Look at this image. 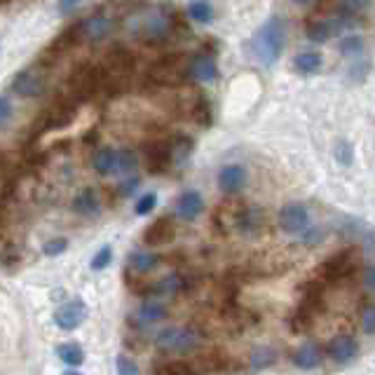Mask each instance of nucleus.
<instances>
[{
  "label": "nucleus",
  "instance_id": "3",
  "mask_svg": "<svg viewBox=\"0 0 375 375\" xmlns=\"http://www.w3.org/2000/svg\"><path fill=\"white\" fill-rule=\"evenodd\" d=\"M155 345L162 349V352H171V354L193 352V349L197 347V336L190 329L171 326V329H164L157 333Z\"/></svg>",
  "mask_w": 375,
  "mask_h": 375
},
{
  "label": "nucleus",
  "instance_id": "34",
  "mask_svg": "<svg viewBox=\"0 0 375 375\" xmlns=\"http://www.w3.org/2000/svg\"><path fill=\"white\" fill-rule=\"evenodd\" d=\"M336 159L340 164H345L349 167L352 164V159H354V150H352V143L345 141V139H340L336 141Z\"/></svg>",
  "mask_w": 375,
  "mask_h": 375
},
{
  "label": "nucleus",
  "instance_id": "27",
  "mask_svg": "<svg viewBox=\"0 0 375 375\" xmlns=\"http://www.w3.org/2000/svg\"><path fill=\"white\" fill-rule=\"evenodd\" d=\"M331 33H333V23L329 19L312 21L307 26V38L312 40V43H326V40L331 38Z\"/></svg>",
  "mask_w": 375,
  "mask_h": 375
},
{
  "label": "nucleus",
  "instance_id": "40",
  "mask_svg": "<svg viewBox=\"0 0 375 375\" xmlns=\"http://www.w3.org/2000/svg\"><path fill=\"white\" fill-rule=\"evenodd\" d=\"M371 5V0H340V7L345 10V14H359V12H364L366 7Z\"/></svg>",
  "mask_w": 375,
  "mask_h": 375
},
{
  "label": "nucleus",
  "instance_id": "44",
  "mask_svg": "<svg viewBox=\"0 0 375 375\" xmlns=\"http://www.w3.org/2000/svg\"><path fill=\"white\" fill-rule=\"evenodd\" d=\"M80 5H83V0H59V12L61 14H73Z\"/></svg>",
  "mask_w": 375,
  "mask_h": 375
},
{
  "label": "nucleus",
  "instance_id": "32",
  "mask_svg": "<svg viewBox=\"0 0 375 375\" xmlns=\"http://www.w3.org/2000/svg\"><path fill=\"white\" fill-rule=\"evenodd\" d=\"M190 150H193V141H190L188 137H179L171 141V155H174V164L179 162H186Z\"/></svg>",
  "mask_w": 375,
  "mask_h": 375
},
{
  "label": "nucleus",
  "instance_id": "36",
  "mask_svg": "<svg viewBox=\"0 0 375 375\" xmlns=\"http://www.w3.org/2000/svg\"><path fill=\"white\" fill-rule=\"evenodd\" d=\"M113 260V249L106 244V246H101V249L97 251V256L92 258V270H103V268H108V263Z\"/></svg>",
  "mask_w": 375,
  "mask_h": 375
},
{
  "label": "nucleus",
  "instance_id": "26",
  "mask_svg": "<svg viewBox=\"0 0 375 375\" xmlns=\"http://www.w3.org/2000/svg\"><path fill=\"white\" fill-rule=\"evenodd\" d=\"M188 17L197 23H209L213 21V7L209 0H195V3H190L188 7Z\"/></svg>",
  "mask_w": 375,
  "mask_h": 375
},
{
  "label": "nucleus",
  "instance_id": "45",
  "mask_svg": "<svg viewBox=\"0 0 375 375\" xmlns=\"http://www.w3.org/2000/svg\"><path fill=\"white\" fill-rule=\"evenodd\" d=\"M364 284L369 286L371 291H375V265H369L364 270Z\"/></svg>",
  "mask_w": 375,
  "mask_h": 375
},
{
  "label": "nucleus",
  "instance_id": "7",
  "mask_svg": "<svg viewBox=\"0 0 375 375\" xmlns=\"http://www.w3.org/2000/svg\"><path fill=\"white\" fill-rule=\"evenodd\" d=\"M188 73V66L183 63L181 54H169V57L159 59L153 68H150V80L157 85H174Z\"/></svg>",
  "mask_w": 375,
  "mask_h": 375
},
{
  "label": "nucleus",
  "instance_id": "19",
  "mask_svg": "<svg viewBox=\"0 0 375 375\" xmlns=\"http://www.w3.org/2000/svg\"><path fill=\"white\" fill-rule=\"evenodd\" d=\"M322 347L315 345V342H302V345H298L296 349H293V364L298 366V369L302 371H312L317 369L319 364H322Z\"/></svg>",
  "mask_w": 375,
  "mask_h": 375
},
{
  "label": "nucleus",
  "instance_id": "8",
  "mask_svg": "<svg viewBox=\"0 0 375 375\" xmlns=\"http://www.w3.org/2000/svg\"><path fill=\"white\" fill-rule=\"evenodd\" d=\"M279 228L286 235H302L310 230V211L305 204L300 202H289L279 211Z\"/></svg>",
  "mask_w": 375,
  "mask_h": 375
},
{
  "label": "nucleus",
  "instance_id": "2",
  "mask_svg": "<svg viewBox=\"0 0 375 375\" xmlns=\"http://www.w3.org/2000/svg\"><path fill=\"white\" fill-rule=\"evenodd\" d=\"M70 92L78 99H92L99 92H106V68L92 66V63H80L70 73Z\"/></svg>",
  "mask_w": 375,
  "mask_h": 375
},
{
  "label": "nucleus",
  "instance_id": "11",
  "mask_svg": "<svg viewBox=\"0 0 375 375\" xmlns=\"http://www.w3.org/2000/svg\"><path fill=\"white\" fill-rule=\"evenodd\" d=\"M171 33V19L162 12H150L141 19V36L150 43H162Z\"/></svg>",
  "mask_w": 375,
  "mask_h": 375
},
{
  "label": "nucleus",
  "instance_id": "6",
  "mask_svg": "<svg viewBox=\"0 0 375 375\" xmlns=\"http://www.w3.org/2000/svg\"><path fill=\"white\" fill-rule=\"evenodd\" d=\"M356 270V251L354 249H345L333 253L322 265V277L326 282H340V279L349 277Z\"/></svg>",
  "mask_w": 375,
  "mask_h": 375
},
{
  "label": "nucleus",
  "instance_id": "46",
  "mask_svg": "<svg viewBox=\"0 0 375 375\" xmlns=\"http://www.w3.org/2000/svg\"><path fill=\"white\" fill-rule=\"evenodd\" d=\"M298 3H315V0H298Z\"/></svg>",
  "mask_w": 375,
  "mask_h": 375
},
{
  "label": "nucleus",
  "instance_id": "9",
  "mask_svg": "<svg viewBox=\"0 0 375 375\" xmlns=\"http://www.w3.org/2000/svg\"><path fill=\"white\" fill-rule=\"evenodd\" d=\"M45 90H47V75L38 66L21 70L12 80V92H17L19 97L33 99V97H40Z\"/></svg>",
  "mask_w": 375,
  "mask_h": 375
},
{
  "label": "nucleus",
  "instance_id": "20",
  "mask_svg": "<svg viewBox=\"0 0 375 375\" xmlns=\"http://www.w3.org/2000/svg\"><path fill=\"white\" fill-rule=\"evenodd\" d=\"M73 209L80 213V216H87V218L97 216L99 209H101V204H99V195L94 193L92 188H85L83 193H80V195L75 197Z\"/></svg>",
  "mask_w": 375,
  "mask_h": 375
},
{
  "label": "nucleus",
  "instance_id": "12",
  "mask_svg": "<svg viewBox=\"0 0 375 375\" xmlns=\"http://www.w3.org/2000/svg\"><path fill=\"white\" fill-rule=\"evenodd\" d=\"M174 237H176L174 221L169 216H162V218H157L155 223H150V226L146 228V233H143V242H146L148 246H164V244H169Z\"/></svg>",
  "mask_w": 375,
  "mask_h": 375
},
{
  "label": "nucleus",
  "instance_id": "18",
  "mask_svg": "<svg viewBox=\"0 0 375 375\" xmlns=\"http://www.w3.org/2000/svg\"><path fill=\"white\" fill-rule=\"evenodd\" d=\"M246 183V169L242 164H226L218 171V188L223 193H239Z\"/></svg>",
  "mask_w": 375,
  "mask_h": 375
},
{
  "label": "nucleus",
  "instance_id": "28",
  "mask_svg": "<svg viewBox=\"0 0 375 375\" xmlns=\"http://www.w3.org/2000/svg\"><path fill=\"white\" fill-rule=\"evenodd\" d=\"M275 361H277V352L273 347H256L251 352V366L256 371L268 369V366H273Z\"/></svg>",
  "mask_w": 375,
  "mask_h": 375
},
{
  "label": "nucleus",
  "instance_id": "10",
  "mask_svg": "<svg viewBox=\"0 0 375 375\" xmlns=\"http://www.w3.org/2000/svg\"><path fill=\"white\" fill-rule=\"evenodd\" d=\"M85 319H87V305L80 298L63 302L57 312H54V322L63 331H75Z\"/></svg>",
  "mask_w": 375,
  "mask_h": 375
},
{
  "label": "nucleus",
  "instance_id": "39",
  "mask_svg": "<svg viewBox=\"0 0 375 375\" xmlns=\"http://www.w3.org/2000/svg\"><path fill=\"white\" fill-rule=\"evenodd\" d=\"M68 249V239L66 237H57V239H50L45 246H43V251H45V256H59V253H63Z\"/></svg>",
  "mask_w": 375,
  "mask_h": 375
},
{
  "label": "nucleus",
  "instance_id": "37",
  "mask_svg": "<svg viewBox=\"0 0 375 375\" xmlns=\"http://www.w3.org/2000/svg\"><path fill=\"white\" fill-rule=\"evenodd\" d=\"M115 369H117L120 375H137V373H139L137 361H132V359L127 356V354H120V356L115 359Z\"/></svg>",
  "mask_w": 375,
  "mask_h": 375
},
{
  "label": "nucleus",
  "instance_id": "35",
  "mask_svg": "<svg viewBox=\"0 0 375 375\" xmlns=\"http://www.w3.org/2000/svg\"><path fill=\"white\" fill-rule=\"evenodd\" d=\"M155 204H157V195L155 193H146L137 202V206H134V211H137V216H148V213L155 209Z\"/></svg>",
  "mask_w": 375,
  "mask_h": 375
},
{
  "label": "nucleus",
  "instance_id": "16",
  "mask_svg": "<svg viewBox=\"0 0 375 375\" xmlns=\"http://www.w3.org/2000/svg\"><path fill=\"white\" fill-rule=\"evenodd\" d=\"M359 352V345L352 336H336L326 345V354L338 364H349Z\"/></svg>",
  "mask_w": 375,
  "mask_h": 375
},
{
  "label": "nucleus",
  "instance_id": "21",
  "mask_svg": "<svg viewBox=\"0 0 375 375\" xmlns=\"http://www.w3.org/2000/svg\"><path fill=\"white\" fill-rule=\"evenodd\" d=\"M322 61H324L322 54H319L317 50H305L293 59V68H296L300 75H312L322 68Z\"/></svg>",
  "mask_w": 375,
  "mask_h": 375
},
{
  "label": "nucleus",
  "instance_id": "17",
  "mask_svg": "<svg viewBox=\"0 0 375 375\" xmlns=\"http://www.w3.org/2000/svg\"><path fill=\"white\" fill-rule=\"evenodd\" d=\"M204 211V197L197 190H186L176 199V216L183 221H195Z\"/></svg>",
  "mask_w": 375,
  "mask_h": 375
},
{
  "label": "nucleus",
  "instance_id": "23",
  "mask_svg": "<svg viewBox=\"0 0 375 375\" xmlns=\"http://www.w3.org/2000/svg\"><path fill=\"white\" fill-rule=\"evenodd\" d=\"M115 162H117V150L113 148H101L99 153L94 155V169H97L101 176L115 174Z\"/></svg>",
  "mask_w": 375,
  "mask_h": 375
},
{
  "label": "nucleus",
  "instance_id": "38",
  "mask_svg": "<svg viewBox=\"0 0 375 375\" xmlns=\"http://www.w3.org/2000/svg\"><path fill=\"white\" fill-rule=\"evenodd\" d=\"M157 373L188 375V373H193V366H190V364H183V361H169V364H162V366H157Z\"/></svg>",
  "mask_w": 375,
  "mask_h": 375
},
{
  "label": "nucleus",
  "instance_id": "33",
  "mask_svg": "<svg viewBox=\"0 0 375 375\" xmlns=\"http://www.w3.org/2000/svg\"><path fill=\"white\" fill-rule=\"evenodd\" d=\"M193 117L202 127H209L211 125V103L206 99H197V103L193 106Z\"/></svg>",
  "mask_w": 375,
  "mask_h": 375
},
{
  "label": "nucleus",
  "instance_id": "42",
  "mask_svg": "<svg viewBox=\"0 0 375 375\" xmlns=\"http://www.w3.org/2000/svg\"><path fill=\"white\" fill-rule=\"evenodd\" d=\"M12 115H14L12 101L7 99V97H0V127H5L7 122H10Z\"/></svg>",
  "mask_w": 375,
  "mask_h": 375
},
{
  "label": "nucleus",
  "instance_id": "5",
  "mask_svg": "<svg viewBox=\"0 0 375 375\" xmlns=\"http://www.w3.org/2000/svg\"><path fill=\"white\" fill-rule=\"evenodd\" d=\"M83 38H85L83 23H73V26L63 28L61 33L50 43V47H47V50L43 52V59H40V66H47V63L57 61V59L61 57V54H66V52L73 50V47H75Z\"/></svg>",
  "mask_w": 375,
  "mask_h": 375
},
{
  "label": "nucleus",
  "instance_id": "30",
  "mask_svg": "<svg viewBox=\"0 0 375 375\" xmlns=\"http://www.w3.org/2000/svg\"><path fill=\"white\" fill-rule=\"evenodd\" d=\"M139 159L132 150H117V162H115V174L117 176H125V174H132L137 169Z\"/></svg>",
  "mask_w": 375,
  "mask_h": 375
},
{
  "label": "nucleus",
  "instance_id": "41",
  "mask_svg": "<svg viewBox=\"0 0 375 375\" xmlns=\"http://www.w3.org/2000/svg\"><path fill=\"white\" fill-rule=\"evenodd\" d=\"M361 329L369 336H375V305H369L361 312Z\"/></svg>",
  "mask_w": 375,
  "mask_h": 375
},
{
  "label": "nucleus",
  "instance_id": "43",
  "mask_svg": "<svg viewBox=\"0 0 375 375\" xmlns=\"http://www.w3.org/2000/svg\"><path fill=\"white\" fill-rule=\"evenodd\" d=\"M137 188H139V179H137V176H132V179H127L125 183H120V195L127 197V195H132Z\"/></svg>",
  "mask_w": 375,
  "mask_h": 375
},
{
  "label": "nucleus",
  "instance_id": "29",
  "mask_svg": "<svg viewBox=\"0 0 375 375\" xmlns=\"http://www.w3.org/2000/svg\"><path fill=\"white\" fill-rule=\"evenodd\" d=\"M338 50H340L342 57H359V54L364 52V40H361V36L349 33V36H345L340 40Z\"/></svg>",
  "mask_w": 375,
  "mask_h": 375
},
{
  "label": "nucleus",
  "instance_id": "1",
  "mask_svg": "<svg viewBox=\"0 0 375 375\" xmlns=\"http://www.w3.org/2000/svg\"><path fill=\"white\" fill-rule=\"evenodd\" d=\"M286 47V26L279 17H270L251 38V52L260 66H275Z\"/></svg>",
  "mask_w": 375,
  "mask_h": 375
},
{
  "label": "nucleus",
  "instance_id": "14",
  "mask_svg": "<svg viewBox=\"0 0 375 375\" xmlns=\"http://www.w3.org/2000/svg\"><path fill=\"white\" fill-rule=\"evenodd\" d=\"M188 75H193L199 83H213L218 78V66L211 54H195L188 61Z\"/></svg>",
  "mask_w": 375,
  "mask_h": 375
},
{
  "label": "nucleus",
  "instance_id": "4",
  "mask_svg": "<svg viewBox=\"0 0 375 375\" xmlns=\"http://www.w3.org/2000/svg\"><path fill=\"white\" fill-rule=\"evenodd\" d=\"M75 110H78V101H68V99L57 101L54 106H50V108L45 110L43 117H40L38 134L50 132V130H63V127H68L75 120Z\"/></svg>",
  "mask_w": 375,
  "mask_h": 375
},
{
  "label": "nucleus",
  "instance_id": "31",
  "mask_svg": "<svg viewBox=\"0 0 375 375\" xmlns=\"http://www.w3.org/2000/svg\"><path fill=\"white\" fill-rule=\"evenodd\" d=\"M159 258L155 256V253H134V256L130 258V265L137 270V273H150V270L157 268Z\"/></svg>",
  "mask_w": 375,
  "mask_h": 375
},
{
  "label": "nucleus",
  "instance_id": "13",
  "mask_svg": "<svg viewBox=\"0 0 375 375\" xmlns=\"http://www.w3.org/2000/svg\"><path fill=\"white\" fill-rule=\"evenodd\" d=\"M148 169L153 174H164L169 169V164L174 162V155H171V141H155L150 143L148 150Z\"/></svg>",
  "mask_w": 375,
  "mask_h": 375
},
{
  "label": "nucleus",
  "instance_id": "25",
  "mask_svg": "<svg viewBox=\"0 0 375 375\" xmlns=\"http://www.w3.org/2000/svg\"><path fill=\"white\" fill-rule=\"evenodd\" d=\"M57 356L68 366H80L85 361V349L75 345V342H63V345L57 347Z\"/></svg>",
  "mask_w": 375,
  "mask_h": 375
},
{
  "label": "nucleus",
  "instance_id": "15",
  "mask_svg": "<svg viewBox=\"0 0 375 375\" xmlns=\"http://www.w3.org/2000/svg\"><path fill=\"white\" fill-rule=\"evenodd\" d=\"M83 31H85V38L94 40V43H99V40L108 38L110 31H113V17L106 12H94L92 17H87L83 21Z\"/></svg>",
  "mask_w": 375,
  "mask_h": 375
},
{
  "label": "nucleus",
  "instance_id": "24",
  "mask_svg": "<svg viewBox=\"0 0 375 375\" xmlns=\"http://www.w3.org/2000/svg\"><path fill=\"white\" fill-rule=\"evenodd\" d=\"M237 228L242 230V233H258L263 228V213L258 209H244L242 213L237 216Z\"/></svg>",
  "mask_w": 375,
  "mask_h": 375
},
{
  "label": "nucleus",
  "instance_id": "22",
  "mask_svg": "<svg viewBox=\"0 0 375 375\" xmlns=\"http://www.w3.org/2000/svg\"><path fill=\"white\" fill-rule=\"evenodd\" d=\"M164 317H167L164 302L153 300V298H148L146 302H141V307H139V319H141L143 324H157V322H162Z\"/></svg>",
  "mask_w": 375,
  "mask_h": 375
}]
</instances>
